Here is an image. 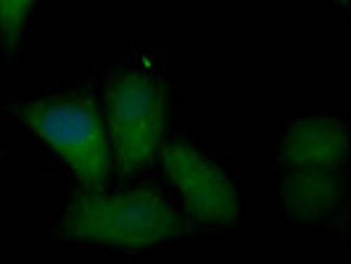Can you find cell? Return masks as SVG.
<instances>
[{
  "label": "cell",
  "mask_w": 351,
  "mask_h": 264,
  "mask_svg": "<svg viewBox=\"0 0 351 264\" xmlns=\"http://www.w3.org/2000/svg\"><path fill=\"white\" fill-rule=\"evenodd\" d=\"M164 175L188 217L206 228H235L241 193L228 169L188 141L167 143L158 154Z\"/></svg>",
  "instance_id": "cell-5"
},
{
  "label": "cell",
  "mask_w": 351,
  "mask_h": 264,
  "mask_svg": "<svg viewBox=\"0 0 351 264\" xmlns=\"http://www.w3.org/2000/svg\"><path fill=\"white\" fill-rule=\"evenodd\" d=\"M58 238L111 251H145L182 232V217L161 193L132 188L122 193L82 191L66 201L56 222Z\"/></svg>",
  "instance_id": "cell-2"
},
{
  "label": "cell",
  "mask_w": 351,
  "mask_h": 264,
  "mask_svg": "<svg viewBox=\"0 0 351 264\" xmlns=\"http://www.w3.org/2000/svg\"><path fill=\"white\" fill-rule=\"evenodd\" d=\"M341 3H346V0H341Z\"/></svg>",
  "instance_id": "cell-7"
},
{
  "label": "cell",
  "mask_w": 351,
  "mask_h": 264,
  "mask_svg": "<svg viewBox=\"0 0 351 264\" xmlns=\"http://www.w3.org/2000/svg\"><path fill=\"white\" fill-rule=\"evenodd\" d=\"M35 0H0V40L8 51H16L24 35V24Z\"/></svg>",
  "instance_id": "cell-6"
},
{
  "label": "cell",
  "mask_w": 351,
  "mask_h": 264,
  "mask_svg": "<svg viewBox=\"0 0 351 264\" xmlns=\"http://www.w3.org/2000/svg\"><path fill=\"white\" fill-rule=\"evenodd\" d=\"M24 124L88 191H101L111 172L104 117L90 95H56L16 108Z\"/></svg>",
  "instance_id": "cell-3"
},
{
  "label": "cell",
  "mask_w": 351,
  "mask_h": 264,
  "mask_svg": "<svg viewBox=\"0 0 351 264\" xmlns=\"http://www.w3.org/2000/svg\"><path fill=\"white\" fill-rule=\"evenodd\" d=\"M169 119L167 90L143 71H119L106 82V138L119 175L148 169L164 148Z\"/></svg>",
  "instance_id": "cell-4"
},
{
  "label": "cell",
  "mask_w": 351,
  "mask_h": 264,
  "mask_svg": "<svg viewBox=\"0 0 351 264\" xmlns=\"http://www.w3.org/2000/svg\"><path fill=\"white\" fill-rule=\"evenodd\" d=\"M346 151V122L330 114H309L282 130L275 151L278 204L291 219L312 222L338 209Z\"/></svg>",
  "instance_id": "cell-1"
}]
</instances>
